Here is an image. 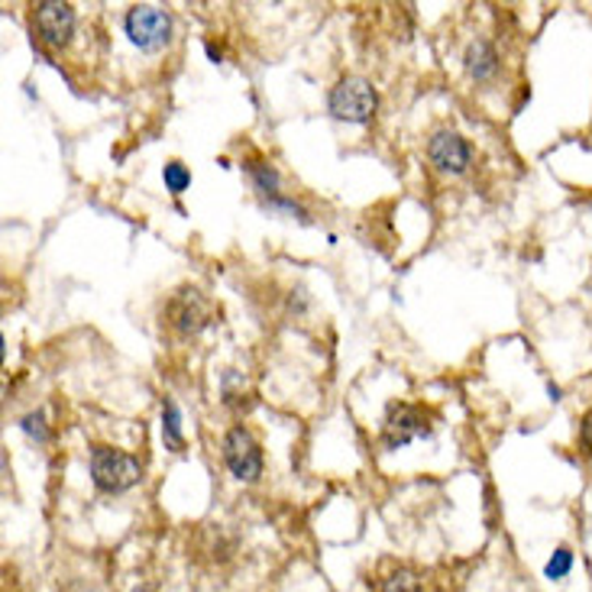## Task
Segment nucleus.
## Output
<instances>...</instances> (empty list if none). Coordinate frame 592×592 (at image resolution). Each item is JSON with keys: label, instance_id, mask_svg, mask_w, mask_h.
<instances>
[{"label": "nucleus", "instance_id": "obj_1", "mask_svg": "<svg viewBox=\"0 0 592 592\" xmlns=\"http://www.w3.org/2000/svg\"><path fill=\"white\" fill-rule=\"evenodd\" d=\"M140 476H143V470H140L137 457L114 450V447H94L91 450V479L100 493H107V496L127 493L140 483Z\"/></svg>", "mask_w": 592, "mask_h": 592}, {"label": "nucleus", "instance_id": "obj_2", "mask_svg": "<svg viewBox=\"0 0 592 592\" xmlns=\"http://www.w3.org/2000/svg\"><path fill=\"white\" fill-rule=\"evenodd\" d=\"M379 107V94L359 75H346L328 94V110L343 123H369Z\"/></svg>", "mask_w": 592, "mask_h": 592}, {"label": "nucleus", "instance_id": "obj_3", "mask_svg": "<svg viewBox=\"0 0 592 592\" xmlns=\"http://www.w3.org/2000/svg\"><path fill=\"white\" fill-rule=\"evenodd\" d=\"M123 29L130 43L143 52H159L171 39V16L169 10L153 7V3H137L123 16Z\"/></svg>", "mask_w": 592, "mask_h": 592}, {"label": "nucleus", "instance_id": "obj_4", "mask_svg": "<svg viewBox=\"0 0 592 592\" xmlns=\"http://www.w3.org/2000/svg\"><path fill=\"white\" fill-rule=\"evenodd\" d=\"M221 450H224L227 470H230L240 483H256V479L262 476V450H259L256 437L244 424H237V427L227 430Z\"/></svg>", "mask_w": 592, "mask_h": 592}, {"label": "nucleus", "instance_id": "obj_5", "mask_svg": "<svg viewBox=\"0 0 592 592\" xmlns=\"http://www.w3.org/2000/svg\"><path fill=\"white\" fill-rule=\"evenodd\" d=\"M33 23H36V33L46 46L52 49H62L72 43V33H75V10L69 3H59V0H39L33 7Z\"/></svg>", "mask_w": 592, "mask_h": 592}, {"label": "nucleus", "instance_id": "obj_6", "mask_svg": "<svg viewBox=\"0 0 592 592\" xmlns=\"http://www.w3.org/2000/svg\"><path fill=\"white\" fill-rule=\"evenodd\" d=\"M430 434V422L424 415L418 405H392L389 415H386V424H382V440L389 450H399L418 437H427Z\"/></svg>", "mask_w": 592, "mask_h": 592}, {"label": "nucleus", "instance_id": "obj_7", "mask_svg": "<svg viewBox=\"0 0 592 592\" xmlns=\"http://www.w3.org/2000/svg\"><path fill=\"white\" fill-rule=\"evenodd\" d=\"M166 315H169V324L181 338H194L211 324V305L194 288H181L169 301Z\"/></svg>", "mask_w": 592, "mask_h": 592}, {"label": "nucleus", "instance_id": "obj_8", "mask_svg": "<svg viewBox=\"0 0 592 592\" xmlns=\"http://www.w3.org/2000/svg\"><path fill=\"white\" fill-rule=\"evenodd\" d=\"M427 159L437 166L440 171H450V175H460V171L470 169V143L460 137V133H450V130H440L430 137L427 143Z\"/></svg>", "mask_w": 592, "mask_h": 592}, {"label": "nucleus", "instance_id": "obj_9", "mask_svg": "<svg viewBox=\"0 0 592 592\" xmlns=\"http://www.w3.org/2000/svg\"><path fill=\"white\" fill-rule=\"evenodd\" d=\"M463 62H466L470 79H473V82H479V85L493 82V79H496V72H499V56H496L493 43H486V39L470 43V46H466Z\"/></svg>", "mask_w": 592, "mask_h": 592}, {"label": "nucleus", "instance_id": "obj_10", "mask_svg": "<svg viewBox=\"0 0 592 592\" xmlns=\"http://www.w3.org/2000/svg\"><path fill=\"white\" fill-rule=\"evenodd\" d=\"M247 169H250V178H253L256 191L262 194V201H272V198L282 194V191H279L282 178H279V171L272 169L269 163H250Z\"/></svg>", "mask_w": 592, "mask_h": 592}, {"label": "nucleus", "instance_id": "obj_11", "mask_svg": "<svg viewBox=\"0 0 592 592\" xmlns=\"http://www.w3.org/2000/svg\"><path fill=\"white\" fill-rule=\"evenodd\" d=\"M163 437H166V447H169V450L181 453V447H185V437H181V415H178V409H175L171 399H163Z\"/></svg>", "mask_w": 592, "mask_h": 592}, {"label": "nucleus", "instance_id": "obj_12", "mask_svg": "<svg viewBox=\"0 0 592 592\" xmlns=\"http://www.w3.org/2000/svg\"><path fill=\"white\" fill-rule=\"evenodd\" d=\"M221 395H224V402L227 405H244V395H247V379L237 372V369H227L224 372V379H221Z\"/></svg>", "mask_w": 592, "mask_h": 592}, {"label": "nucleus", "instance_id": "obj_13", "mask_svg": "<svg viewBox=\"0 0 592 592\" xmlns=\"http://www.w3.org/2000/svg\"><path fill=\"white\" fill-rule=\"evenodd\" d=\"M382 592H424L418 573L412 570H395L386 583H382Z\"/></svg>", "mask_w": 592, "mask_h": 592}, {"label": "nucleus", "instance_id": "obj_14", "mask_svg": "<svg viewBox=\"0 0 592 592\" xmlns=\"http://www.w3.org/2000/svg\"><path fill=\"white\" fill-rule=\"evenodd\" d=\"M570 570H573V554H570L567 547H560V550L547 560V567H544L547 580H564Z\"/></svg>", "mask_w": 592, "mask_h": 592}, {"label": "nucleus", "instance_id": "obj_15", "mask_svg": "<svg viewBox=\"0 0 592 592\" xmlns=\"http://www.w3.org/2000/svg\"><path fill=\"white\" fill-rule=\"evenodd\" d=\"M163 181H166V188H169L171 194H181V191L191 185V171L185 169L181 163H169V166L163 169Z\"/></svg>", "mask_w": 592, "mask_h": 592}, {"label": "nucleus", "instance_id": "obj_16", "mask_svg": "<svg viewBox=\"0 0 592 592\" xmlns=\"http://www.w3.org/2000/svg\"><path fill=\"white\" fill-rule=\"evenodd\" d=\"M20 427H23V434L26 437H33V440H46L49 437V427H46V418H43V412H33V415H26L23 422H20Z\"/></svg>", "mask_w": 592, "mask_h": 592}, {"label": "nucleus", "instance_id": "obj_17", "mask_svg": "<svg viewBox=\"0 0 592 592\" xmlns=\"http://www.w3.org/2000/svg\"><path fill=\"white\" fill-rule=\"evenodd\" d=\"M580 440H583V447L592 453V409L583 415V422H580Z\"/></svg>", "mask_w": 592, "mask_h": 592}, {"label": "nucleus", "instance_id": "obj_18", "mask_svg": "<svg viewBox=\"0 0 592 592\" xmlns=\"http://www.w3.org/2000/svg\"><path fill=\"white\" fill-rule=\"evenodd\" d=\"M133 592H153V590H146V587H140V590H133Z\"/></svg>", "mask_w": 592, "mask_h": 592}]
</instances>
